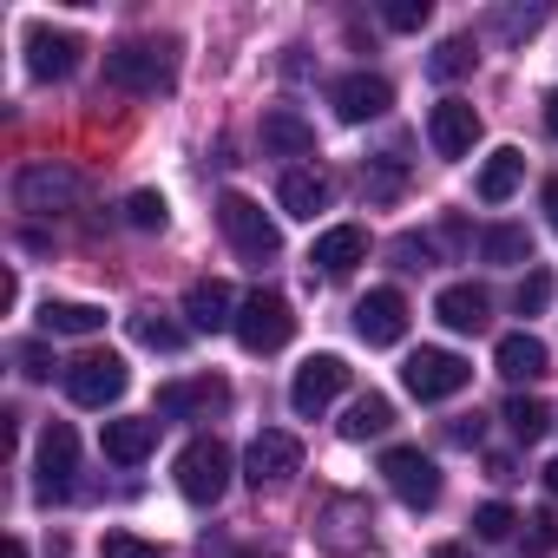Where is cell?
<instances>
[{"mask_svg": "<svg viewBox=\"0 0 558 558\" xmlns=\"http://www.w3.org/2000/svg\"><path fill=\"white\" fill-rule=\"evenodd\" d=\"M171 80H178V60L165 40H125L106 53V86H119L132 99H158V93H171Z\"/></svg>", "mask_w": 558, "mask_h": 558, "instance_id": "6da1fadb", "label": "cell"}, {"mask_svg": "<svg viewBox=\"0 0 558 558\" xmlns=\"http://www.w3.org/2000/svg\"><path fill=\"white\" fill-rule=\"evenodd\" d=\"M217 223H223V236H230V250L243 263H276V256H283V230H276L269 210L256 197H243V191H223L217 197Z\"/></svg>", "mask_w": 558, "mask_h": 558, "instance_id": "7a4b0ae2", "label": "cell"}, {"mask_svg": "<svg viewBox=\"0 0 558 558\" xmlns=\"http://www.w3.org/2000/svg\"><path fill=\"white\" fill-rule=\"evenodd\" d=\"M250 355H276V349H290V336H296V310H290V296L283 290H250L243 303H236V329H230Z\"/></svg>", "mask_w": 558, "mask_h": 558, "instance_id": "3957f363", "label": "cell"}, {"mask_svg": "<svg viewBox=\"0 0 558 558\" xmlns=\"http://www.w3.org/2000/svg\"><path fill=\"white\" fill-rule=\"evenodd\" d=\"M466 381H473V362H460L453 349H414L401 362V388L414 401H453Z\"/></svg>", "mask_w": 558, "mask_h": 558, "instance_id": "277c9868", "label": "cell"}, {"mask_svg": "<svg viewBox=\"0 0 558 558\" xmlns=\"http://www.w3.org/2000/svg\"><path fill=\"white\" fill-rule=\"evenodd\" d=\"M178 493L191 499V506H217L223 493H230V447L223 440H191L184 453H178Z\"/></svg>", "mask_w": 558, "mask_h": 558, "instance_id": "5b68a950", "label": "cell"}, {"mask_svg": "<svg viewBox=\"0 0 558 558\" xmlns=\"http://www.w3.org/2000/svg\"><path fill=\"white\" fill-rule=\"evenodd\" d=\"M125 362L119 355H106V349H93V355H80V362H66V401L73 408H112L119 395H125Z\"/></svg>", "mask_w": 558, "mask_h": 558, "instance_id": "8992f818", "label": "cell"}, {"mask_svg": "<svg viewBox=\"0 0 558 558\" xmlns=\"http://www.w3.org/2000/svg\"><path fill=\"white\" fill-rule=\"evenodd\" d=\"M381 480H388L395 499L414 506V512H427V506L440 499V466H434L421 447H388V453H381Z\"/></svg>", "mask_w": 558, "mask_h": 558, "instance_id": "52a82bcc", "label": "cell"}, {"mask_svg": "<svg viewBox=\"0 0 558 558\" xmlns=\"http://www.w3.org/2000/svg\"><path fill=\"white\" fill-rule=\"evenodd\" d=\"M290 473H303V440L283 434V427H263L250 440V453H243V480L263 493V486H283Z\"/></svg>", "mask_w": 558, "mask_h": 558, "instance_id": "ba28073f", "label": "cell"}, {"mask_svg": "<svg viewBox=\"0 0 558 558\" xmlns=\"http://www.w3.org/2000/svg\"><path fill=\"white\" fill-rule=\"evenodd\" d=\"M342 388H349V362H342V355H310V362L296 368V381H290V408H296L303 421H316Z\"/></svg>", "mask_w": 558, "mask_h": 558, "instance_id": "9c48e42d", "label": "cell"}, {"mask_svg": "<svg viewBox=\"0 0 558 558\" xmlns=\"http://www.w3.org/2000/svg\"><path fill=\"white\" fill-rule=\"evenodd\" d=\"M355 336H362L368 349H395V342L408 336V296H401V290H368V296L355 303Z\"/></svg>", "mask_w": 558, "mask_h": 558, "instance_id": "30bf717a", "label": "cell"}, {"mask_svg": "<svg viewBox=\"0 0 558 558\" xmlns=\"http://www.w3.org/2000/svg\"><path fill=\"white\" fill-rule=\"evenodd\" d=\"M73 197H80V178H73L66 165H47V158H40V165H27V171L14 178V204H21V210H66Z\"/></svg>", "mask_w": 558, "mask_h": 558, "instance_id": "8fae6325", "label": "cell"}, {"mask_svg": "<svg viewBox=\"0 0 558 558\" xmlns=\"http://www.w3.org/2000/svg\"><path fill=\"white\" fill-rule=\"evenodd\" d=\"M230 408V381L223 375H197V381H165L158 388V414L191 421V414H223Z\"/></svg>", "mask_w": 558, "mask_h": 558, "instance_id": "7c38bea8", "label": "cell"}, {"mask_svg": "<svg viewBox=\"0 0 558 558\" xmlns=\"http://www.w3.org/2000/svg\"><path fill=\"white\" fill-rule=\"evenodd\" d=\"M329 99H336V112H342L349 125H368V119H381V112L395 106V86H388L381 73H342Z\"/></svg>", "mask_w": 558, "mask_h": 558, "instance_id": "4fadbf2b", "label": "cell"}, {"mask_svg": "<svg viewBox=\"0 0 558 558\" xmlns=\"http://www.w3.org/2000/svg\"><path fill=\"white\" fill-rule=\"evenodd\" d=\"M427 138H434L440 158H466V151L480 145V112H473L466 99H440V106L427 112Z\"/></svg>", "mask_w": 558, "mask_h": 558, "instance_id": "5bb4252c", "label": "cell"}, {"mask_svg": "<svg viewBox=\"0 0 558 558\" xmlns=\"http://www.w3.org/2000/svg\"><path fill=\"white\" fill-rule=\"evenodd\" d=\"M73 466H80V434L66 421H53L40 434V499H60L73 493Z\"/></svg>", "mask_w": 558, "mask_h": 558, "instance_id": "9a60e30c", "label": "cell"}, {"mask_svg": "<svg viewBox=\"0 0 558 558\" xmlns=\"http://www.w3.org/2000/svg\"><path fill=\"white\" fill-rule=\"evenodd\" d=\"M73 66H80V40L60 34V27H47V21H34L27 27V73L34 80H66Z\"/></svg>", "mask_w": 558, "mask_h": 558, "instance_id": "2e32d148", "label": "cell"}, {"mask_svg": "<svg viewBox=\"0 0 558 558\" xmlns=\"http://www.w3.org/2000/svg\"><path fill=\"white\" fill-rule=\"evenodd\" d=\"M184 316H191L197 336L236 329V296H230V283H217V276H197V283L184 290Z\"/></svg>", "mask_w": 558, "mask_h": 558, "instance_id": "e0dca14e", "label": "cell"}, {"mask_svg": "<svg viewBox=\"0 0 558 558\" xmlns=\"http://www.w3.org/2000/svg\"><path fill=\"white\" fill-rule=\"evenodd\" d=\"M310 263H316L323 276H349L355 263H368V230H362V223H336V230H323L316 250H310Z\"/></svg>", "mask_w": 558, "mask_h": 558, "instance_id": "ac0fdd59", "label": "cell"}, {"mask_svg": "<svg viewBox=\"0 0 558 558\" xmlns=\"http://www.w3.org/2000/svg\"><path fill=\"white\" fill-rule=\"evenodd\" d=\"M263 151H276V158H310L316 151V125L303 112H290V106H276V112H263Z\"/></svg>", "mask_w": 558, "mask_h": 558, "instance_id": "d6986e66", "label": "cell"}, {"mask_svg": "<svg viewBox=\"0 0 558 558\" xmlns=\"http://www.w3.org/2000/svg\"><path fill=\"white\" fill-rule=\"evenodd\" d=\"M486 310H493V303H486V290H473V283H447V290L434 296V316H440L453 336H480V329H486Z\"/></svg>", "mask_w": 558, "mask_h": 558, "instance_id": "ffe728a7", "label": "cell"}, {"mask_svg": "<svg viewBox=\"0 0 558 558\" xmlns=\"http://www.w3.org/2000/svg\"><path fill=\"white\" fill-rule=\"evenodd\" d=\"M493 362H499V375H506V381H538V375L551 368V355H545V342H538L532 329H512V336H499Z\"/></svg>", "mask_w": 558, "mask_h": 558, "instance_id": "44dd1931", "label": "cell"}, {"mask_svg": "<svg viewBox=\"0 0 558 558\" xmlns=\"http://www.w3.org/2000/svg\"><path fill=\"white\" fill-rule=\"evenodd\" d=\"M276 204H283L290 217H303V223H316V210H329V178L323 171H283Z\"/></svg>", "mask_w": 558, "mask_h": 558, "instance_id": "7402d4cb", "label": "cell"}, {"mask_svg": "<svg viewBox=\"0 0 558 558\" xmlns=\"http://www.w3.org/2000/svg\"><path fill=\"white\" fill-rule=\"evenodd\" d=\"M519 178H525V151H512V145H499L486 165H480V178H473V191H480V204H506L512 191H519Z\"/></svg>", "mask_w": 558, "mask_h": 558, "instance_id": "603a6c76", "label": "cell"}, {"mask_svg": "<svg viewBox=\"0 0 558 558\" xmlns=\"http://www.w3.org/2000/svg\"><path fill=\"white\" fill-rule=\"evenodd\" d=\"M106 460L112 466H138L151 447H158V421H106Z\"/></svg>", "mask_w": 558, "mask_h": 558, "instance_id": "cb8c5ba5", "label": "cell"}, {"mask_svg": "<svg viewBox=\"0 0 558 558\" xmlns=\"http://www.w3.org/2000/svg\"><path fill=\"white\" fill-rule=\"evenodd\" d=\"M40 329L47 336H99L106 310H93V303H40Z\"/></svg>", "mask_w": 558, "mask_h": 558, "instance_id": "d4e9b609", "label": "cell"}, {"mask_svg": "<svg viewBox=\"0 0 558 558\" xmlns=\"http://www.w3.org/2000/svg\"><path fill=\"white\" fill-rule=\"evenodd\" d=\"M395 427V401L388 395H362L349 414H342V434L349 440H375V434H388Z\"/></svg>", "mask_w": 558, "mask_h": 558, "instance_id": "484cf974", "label": "cell"}, {"mask_svg": "<svg viewBox=\"0 0 558 558\" xmlns=\"http://www.w3.org/2000/svg\"><path fill=\"white\" fill-rule=\"evenodd\" d=\"M473 66H480V47H473L466 34L440 40V47H434V60H427V73H434V80H466Z\"/></svg>", "mask_w": 558, "mask_h": 558, "instance_id": "4316f807", "label": "cell"}, {"mask_svg": "<svg viewBox=\"0 0 558 558\" xmlns=\"http://www.w3.org/2000/svg\"><path fill=\"white\" fill-rule=\"evenodd\" d=\"M480 250H486V263H532V236L519 223H493L480 236Z\"/></svg>", "mask_w": 558, "mask_h": 558, "instance_id": "83f0119b", "label": "cell"}, {"mask_svg": "<svg viewBox=\"0 0 558 558\" xmlns=\"http://www.w3.org/2000/svg\"><path fill=\"white\" fill-rule=\"evenodd\" d=\"M506 427H512V440H525V447H532V440H545L551 414H545L532 395H512V401H506Z\"/></svg>", "mask_w": 558, "mask_h": 558, "instance_id": "f1b7e54d", "label": "cell"}, {"mask_svg": "<svg viewBox=\"0 0 558 558\" xmlns=\"http://www.w3.org/2000/svg\"><path fill=\"white\" fill-rule=\"evenodd\" d=\"M132 342L138 349H158V355H178L184 349V329L165 323V316H132Z\"/></svg>", "mask_w": 558, "mask_h": 558, "instance_id": "f546056e", "label": "cell"}, {"mask_svg": "<svg viewBox=\"0 0 558 558\" xmlns=\"http://www.w3.org/2000/svg\"><path fill=\"white\" fill-rule=\"evenodd\" d=\"M125 223H132V230H165V223H171V204H165L158 191H132V197H125Z\"/></svg>", "mask_w": 558, "mask_h": 558, "instance_id": "4dcf8cb0", "label": "cell"}, {"mask_svg": "<svg viewBox=\"0 0 558 558\" xmlns=\"http://www.w3.org/2000/svg\"><path fill=\"white\" fill-rule=\"evenodd\" d=\"M512 532H519V512H512V506H499V499H493V506H480V512H473V538L506 545Z\"/></svg>", "mask_w": 558, "mask_h": 558, "instance_id": "1f68e13d", "label": "cell"}, {"mask_svg": "<svg viewBox=\"0 0 558 558\" xmlns=\"http://www.w3.org/2000/svg\"><path fill=\"white\" fill-rule=\"evenodd\" d=\"M545 303H551V269H525L519 290H512V310L519 316H545Z\"/></svg>", "mask_w": 558, "mask_h": 558, "instance_id": "d6a6232c", "label": "cell"}, {"mask_svg": "<svg viewBox=\"0 0 558 558\" xmlns=\"http://www.w3.org/2000/svg\"><path fill=\"white\" fill-rule=\"evenodd\" d=\"M427 14H434L427 0H388V8H381V21H388L395 34H421V27H427Z\"/></svg>", "mask_w": 558, "mask_h": 558, "instance_id": "836d02e7", "label": "cell"}, {"mask_svg": "<svg viewBox=\"0 0 558 558\" xmlns=\"http://www.w3.org/2000/svg\"><path fill=\"white\" fill-rule=\"evenodd\" d=\"M525 525H532V532H525V551H532V558H545V551H558V506H545V512H532Z\"/></svg>", "mask_w": 558, "mask_h": 558, "instance_id": "e575fe53", "label": "cell"}, {"mask_svg": "<svg viewBox=\"0 0 558 558\" xmlns=\"http://www.w3.org/2000/svg\"><path fill=\"white\" fill-rule=\"evenodd\" d=\"M99 551H106V558H165L158 545H145V538H132V532H106Z\"/></svg>", "mask_w": 558, "mask_h": 558, "instance_id": "d590c367", "label": "cell"}, {"mask_svg": "<svg viewBox=\"0 0 558 558\" xmlns=\"http://www.w3.org/2000/svg\"><path fill=\"white\" fill-rule=\"evenodd\" d=\"M21 375H27V381H47V375H53V355H47L40 342H27V349H21Z\"/></svg>", "mask_w": 558, "mask_h": 558, "instance_id": "8d00e7d4", "label": "cell"}, {"mask_svg": "<svg viewBox=\"0 0 558 558\" xmlns=\"http://www.w3.org/2000/svg\"><path fill=\"white\" fill-rule=\"evenodd\" d=\"M480 434H486V421H480V414H460V421L447 427V440H453V447H480Z\"/></svg>", "mask_w": 558, "mask_h": 558, "instance_id": "74e56055", "label": "cell"}, {"mask_svg": "<svg viewBox=\"0 0 558 558\" xmlns=\"http://www.w3.org/2000/svg\"><path fill=\"white\" fill-rule=\"evenodd\" d=\"M545 223L558 230V178H545Z\"/></svg>", "mask_w": 558, "mask_h": 558, "instance_id": "f35d334b", "label": "cell"}, {"mask_svg": "<svg viewBox=\"0 0 558 558\" xmlns=\"http://www.w3.org/2000/svg\"><path fill=\"white\" fill-rule=\"evenodd\" d=\"M545 125H551V138H558V86L545 93Z\"/></svg>", "mask_w": 558, "mask_h": 558, "instance_id": "ab89813d", "label": "cell"}, {"mask_svg": "<svg viewBox=\"0 0 558 558\" xmlns=\"http://www.w3.org/2000/svg\"><path fill=\"white\" fill-rule=\"evenodd\" d=\"M545 493H551V499H558V460H551V466H545Z\"/></svg>", "mask_w": 558, "mask_h": 558, "instance_id": "60d3db41", "label": "cell"}, {"mask_svg": "<svg viewBox=\"0 0 558 558\" xmlns=\"http://www.w3.org/2000/svg\"><path fill=\"white\" fill-rule=\"evenodd\" d=\"M8 558H27V538H8Z\"/></svg>", "mask_w": 558, "mask_h": 558, "instance_id": "b9f144b4", "label": "cell"}, {"mask_svg": "<svg viewBox=\"0 0 558 558\" xmlns=\"http://www.w3.org/2000/svg\"><path fill=\"white\" fill-rule=\"evenodd\" d=\"M434 558H460V551H453V545H447V551H434Z\"/></svg>", "mask_w": 558, "mask_h": 558, "instance_id": "7bdbcfd3", "label": "cell"}]
</instances>
